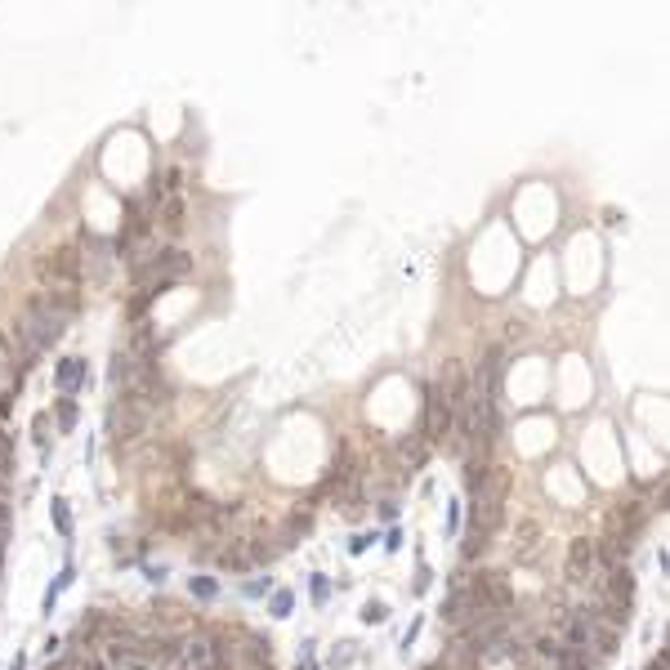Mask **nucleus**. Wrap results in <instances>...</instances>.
Segmentation results:
<instances>
[{
    "label": "nucleus",
    "instance_id": "obj_1",
    "mask_svg": "<svg viewBox=\"0 0 670 670\" xmlns=\"http://www.w3.org/2000/svg\"><path fill=\"white\" fill-rule=\"evenodd\" d=\"M103 420H108V438H112V443H134V438H144V434H148L152 411H148L144 403H139L134 393H117V398L108 403Z\"/></svg>",
    "mask_w": 670,
    "mask_h": 670
},
{
    "label": "nucleus",
    "instance_id": "obj_2",
    "mask_svg": "<svg viewBox=\"0 0 670 670\" xmlns=\"http://www.w3.org/2000/svg\"><path fill=\"white\" fill-rule=\"evenodd\" d=\"M63 326H67V318H59V313H50L45 308V299L40 295H32L27 299V322H23V349L32 353V358H40L54 340L63 335Z\"/></svg>",
    "mask_w": 670,
    "mask_h": 670
},
{
    "label": "nucleus",
    "instance_id": "obj_3",
    "mask_svg": "<svg viewBox=\"0 0 670 670\" xmlns=\"http://www.w3.org/2000/svg\"><path fill=\"white\" fill-rule=\"evenodd\" d=\"M36 273L45 287H76L81 273H85V260H81V241H63L54 255H45V260L36 264Z\"/></svg>",
    "mask_w": 670,
    "mask_h": 670
},
{
    "label": "nucleus",
    "instance_id": "obj_4",
    "mask_svg": "<svg viewBox=\"0 0 670 670\" xmlns=\"http://www.w3.org/2000/svg\"><path fill=\"white\" fill-rule=\"evenodd\" d=\"M420 398H424V424H420V434L429 438V443H447V434H451V407L443 403V389H438V380L424 384Z\"/></svg>",
    "mask_w": 670,
    "mask_h": 670
},
{
    "label": "nucleus",
    "instance_id": "obj_5",
    "mask_svg": "<svg viewBox=\"0 0 670 670\" xmlns=\"http://www.w3.org/2000/svg\"><path fill=\"white\" fill-rule=\"evenodd\" d=\"M644 523H648V501H644V496H625L621 505L608 509V532H621V536H630V541L644 532Z\"/></svg>",
    "mask_w": 670,
    "mask_h": 670
},
{
    "label": "nucleus",
    "instance_id": "obj_6",
    "mask_svg": "<svg viewBox=\"0 0 670 670\" xmlns=\"http://www.w3.org/2000/svg\"><path fill=\"white\" fill-rule=\"evenodd\" d=\"M469 371H465V362L461 358H447L443 362V380H438V389H443V403L451 407V416H461L465 411V403H469Z\"/></svg>",
    "mask_w": 670,
    "mask_h": 670
},
{
    "label": "nucleus",
    "instance_id": "obj_7",
    "mask_svg": "<svg viewBox=\"0 0 670 670\" xmlns=\"http://www.w3.org/2000/svg\"><path fill=\"white\" fill-rule=\"evenodd\" d=\"M215 657H219V639L215 635H188L179 644V662H183V670H210L215 666Z\"/></svg>",
    "mask_w": 670,
    "mask_h": 670
},
{
    "label": "nucleus",
    "instance_id": "obj_8",
    "mask_svg": "<svg viewBox=\"0 0 670 670\" xmlns=\"http://www.w3.org/2000/svg\"><path fill=\"white\" fill-rule=\"evenodd\" d=\"M590 577H594V541L590 536H572V545H567V581L586 586Z\"/></svg>",
    "mask_w": 670,
    "mask_h": 670
},
{
    "label": "nucleus",
    "instance_id": "obj_9",
    "mask_svg": "<svg viewBox=\"0 0 670 670\" xmlns=\"http://www.w3.org/2000/svg\"><path fill=\"white\" fill-rule=\"evenodd\" d=\"M81 380H85V358H63L59 366H54V384H59V393L67 398V393H76L81 389Z\"/></svg>",
    "mask_w": 670,
    "mask_h": 670
},
{
    "label": "nucleus",
    "instance_id": "obj_10",
    "mask_svg": "<svg viewBox=\"0 0 670 670\" xmlns=\"http://www.w3.org/2000/svg\"><path fill=\"white\" fill-rule=\"evenodd\" d=\"M183 215H188V202H183V192H170V197H161V206H156V219H161V228H166V233H179Z\"/></svg>",
    "mask_w": 670,
    "mask_h": 670
},
{
    "label": "nucleus",
    "instance_id": "obj_11",
    "mask_svg": "<svg viewBox=\"0 0 670 670\" xmlns=\"http://www.w3.org/2000/svg\"><path fill=\"white\" fill-rule=\"evenodd\" d=\"M608 599H612V603H625V608H630V599H635V577H630V567H612V572H608Z\"/></svg>",
    "mask_w": 670,
    "mask_h": 670
},
{
    "label": "nucleus",
    "instance_id": "obj_12",
    "mask_svg": "<svg viewBox=\"0 0 670 670\" xmlns=\"http://www.w3.org/2000/svg\"><path fill=\"white\" fill-rule=\"evenodd\" d=\"M54 424H59L63 434H72L76 429V420H81V407L72 403V398H59V403H54V416H50Z\"/></svg>",
    "mask_w": 670,
    "mask_h": 670
},
{
    "label": "nucleus",
    "instance_id": "obj_13",
    "mask_svg": "<svg viewBox=\"0 0 670 670\" xmlns=\"http://www.w3.org/2000/svg\"><path fill=\"white\" fill-rule=\"evenodd\" d=\"M424 456H429V438H424V434H411L407 443H403V465L416 469V465H424Z\"/></svg>",
    "mask_w": 670,
    "mask_h": 670
},
{
    "label": "nucleus",
    "instance_id": "obj_14",
    "mask_svg": "<svg viewBox=\"0 0 670 670\" xmlns=\"http://www.w3.org/2000/svg\"><path fill=\"white\" fill-rule=\"evenodd\" d=\"M514 545H519V554H527L532 545H541V523H536V519H523V523L514 527Z\"/></svg>",
    "mask_w": 670,
    "mask_h": 670
},
{
    "label": "nucleus",
    "instance_id": "obj_15",
    "mask_svg": "<svg viewBox=\"0 0 670 670\" xmlns=\"http://www.w3.org/2000/svg\"><path fill=\"white\" fill-rule=\"evenodd\" d=\"M50 514H54V532H59V536H72V509H67L63 496H54Z\"/></svg>",
    "mask_w": 670,
    "mask_h": 670
},
{
    "label": "nucleus",
    "instance_id": "obj_16",
    "mask_svg": "<svg viewBox=\"0 0 670 670\" xmlns=\"http://www.w3.org/2000/svg\"><path fill=\"white\" fill-rule=\"evenodd\" d=\"M559 652H563V644H559V639H550V635H541V639H536V657L545 662V670H554V666H559Z\"/></svg>",
    "mask_w": 670,
    "mask_h": 670
},
{
    "label": "nucleus",
    "instance_id": "obj_17",
    "mask_svg": "<svg viewBox=\"0 0 670 670\" xmlns=\"http://www.w3.org/2000/svg\"><path fill=\"white\" fill-rule=\"evenodd\" d=\"M188 594L192 599H219V581L215 577H192L188 581Z\"/></svg>",
    "mask_w": 670,
    "mask_h": 670
},
{
    "label": "nucleus",
    "instance_id": "obj_18",
    "mask_svg": "<svg viewBox=\"0 0 670 670\" xmlns=\"http://www.w3.org/2000/svg\"><path fill=\"white\" fill-rule=\"evenodd\" d=\"M291 608H295V594H291V590H273V603H268V612H273V617H291Z\"/></svg>",
    "mask_w": 670,
    "mask_h": 670
},
{
    "label": "nucleus",
    "instance_id": "obj_19",
    "mask_svg": "<svg viewBox=\"0 0 670 670\" xmlns=\"http://www.w3.org/2000/svg\"><path fill=\"white\" fill-rule=\"evenodd\" d=\"M170 192H183V166H170L161 175V197H170Z\"/></svg>",
    "mask_w": 670,
    "mask_h": 670
},
{
    "label": "nucleus",
    "instance_id": "obj_20",
    "mask_svg": "<svg viewBox=\"0 0 670 670\" xmlns=\"http://www.w3.org/2000/svg\"><path fill=\"white\" fill-rule=\"evenodd\" d=\"M13 474V443H9V434L0 429V478H9Z\"/></svg>",
    "mask_w": 670,
    "mask_h": 670
},
{
    "label": "nucleus",
    "instance_id": "obj_21",
    "mask_svg": "<svg viewBox=\"0 0 670 670\" xmlns=\"http://www.w3.org/2000/svg\"><path fill=\"white\" fill-rule=\"evenodd\" d=\"M50 416H36V424H32V443L40 447V451H50V424H45Z\"/></svg>",
    "mask_w": 670,
    "mask_h": 670
},
{
    "label": "nucleus",
    "instance_id": "obj_22",
    "mask_svg": "<svg viewBox=\"0 0 670 670\" xmlns=\"http://www.w3.org/2000/svg\"><path fill=\"white\" fill-rule=\"evenodd\" d=\"M326 599H331V581H326V577H313V603L322 608Z\"/></svg>",
    "mask_w": 670,
    "mask_h": 670
},
{
    "label": "nucleus",
    "instance_id": "obj_23",
    "mask_svg": "<svg viewBox=\"0 0 670 670\" xmlns=\"http://www.w3.org/2000/svg\"><path fill=\"white\" fill-rule=\"evenodd\" d=\"M76 670H108V657H98V652H90V657H81Z\"/></svg>",
    "mask_w": 670,
    "mask_h": 670
},
{
    "label": "nucleus",
    "instance_id": "obj_24",
    "mask_svg": "<svg viewBox=\"0 0 670 670\" xmlns=\"http://www.w3.org/2000/svg\"><path fill=\"white\" fill-rule=\"evenodd\" d=\"M362 617L376 625V621H384V617H389V608H384V603H366V608H362Z\"/></svg>",
    "mask_w": 670,
    "mask_h": 670
},
{
    "label": "nucleus",
    "instance_id": "obj_25",
    "mask_svg": "<svg viewBox=\"0 0 670 670\" xmlns=\"http://www.w3.org/2000/svg\"><path fill=\"white\" fill-rule=\"evenodd\" d=\"M523 335H527V326H523L519 318H514V322L505 326V345H514V340H523Z\"/></svg>",
    "mask_w": 670,
    "mask_h": 670
},
{
    "label": "nucleus",
    "instance_id": "obj_26",
    "mask_svg": "<svg viewBox=\"0 0 670 670\" xmlns=\"http://www.w3.org/2000/svg\"><path fill=\"white\" fill-rule=\"evenodd\" d=\"M371 541H376L371 532H362V536H353V541H349V550H353V554H362L366 545H371Z\"/></svg>",
    "mask_w": 670,
    "mask_h": 670
},
{
    "label": "nucleus",
    "instance_id": "obj_27",
    "mask_svg": "<svg viewBox=\"0 0 670 670\" xmlns=\"http://www.w3.org/2000/svg\"><path fill=\"white\" fill-rule=\"evenodd\" d=\"M456 527H461V505L451 501V505H447V532H456Z\"/></svg>",
    "mask_w": 670,
    "mask_h": 670
},
{
    "label": "nucleus",
    "instance_id": "obj_28",
    "mask_svg": "<svg viewBox=\"0 0 670 670\" xmlns=\"http://www.w3.org/2000/svg\"><path fill=\"white\" fill-rule=\"evenodd\" d=\"M268 590V581L264 577H255V581H246V599H255V594H264Z\"/></svg>",
    "mask_w": 670,
    "mask_h": 670
},
{
    "label": "nucleus",
    "instance_id": "obj_29",
    "mask_svg": "<svg viewBox=\"0 0 670 670\" xmlns=\"http://www.w3.org/2000/svg\"><path fill=\"white\" fill-rule=\"evenodd\" d=\"M9 523H13V514H9V505L0 501V532H9Z\"/></svg>",
    "mask_w": 670,
    "mask_h": 670
},
{
    "label": "nucleus",
    "instance_id": "obj_30",
    "mask_svg": "<svg viewBox=\"0 0 670 670\" xmlns=\"http://www.w3.org/2000/svg\"><path fill=\"white\" fill-rule=\"evenodd\" d=\"M648 670H670V662H666V652H662V657H652V662H648Z\"/></svg>",
    "mask_w": 670,
    "mask_h": 670
},
{
    "label": "nucleus",
    "instance_id": "obj_31",
    "mask_svg": "<svg viewBox=\"0 0 670 670\" xmlns=\"http://www.w3.org/2000/svg\"><path fill=\"white\" fill-rule=\"evenodd\" d=\"M299 670H318V666H313V662H308V648H304V662H299Z\"/></svg>",
    "mask_w": 670,
    "mask_h": 670
},
{
    "label": "nucleus",
    "instance_id": "obj_32",
    "mask_svg": "<svg viewBox=\"0 0 670 670\" xmlns=\"http://www.w3.org/2000/svg\"><path fill=\"white\" fill-rule=\"evenodd\" d=\"M5 536H9V532H0V559H5Z\"/></svg>",
    "mask_w": 670,
    "mask_h": 670
},
{
    "label": "nucleus",
    "instance_id": "obj_33",
    "mask_svg": "<svg viewBox=\"0 0 670 670\" xmlns=\"http://www.w3.org/2000/svg\"><path fill=\"white\" fill-rule=\"evenodd\" d=\"M424 670H447V666H443V662H438V666H424Z\"/></svg>",
    "mask_w": 670,
    "mask_h": 670
}]
</instances>
